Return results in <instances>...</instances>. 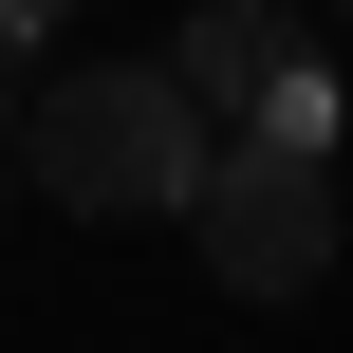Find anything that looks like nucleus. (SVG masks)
<instances>
[{
    "instance_id": "1",
    "label": "nucleus",
    "mask_w": 353,
    "mask_h": 353,
    "mask_svg": "<svg viewBox=\"0 0 353 353\" xmlns=\"http://www.w3.org/2000/svg\"><path fill=\"white\" fill-rule=\"evenodd\" d=\"M19 168L74 205V223H186L205 205V168H223V130L149 74V56H93V74H37V112H19Z\"/></svg>"
},
{
    "instance_id": "2",
    "label": "nucleus",
    "mask_w": 353,
    "mask_h": 353,
    "mask_svg": "<svg viewBox=\"0 0 353 353\" xmlns=\"http://www.w3.org/2000/svg\"><path fill=\"white\" fill-rule=\"evenodd\" d=\"M186 242H205V279H223V298H316V279H335V168H279V149H242V130H223V168H205Z\"/></svg>"
},
{
    "instance_id": "4",
    "label": "nucleus",
    "mask_w": 353,
    "mask_h": 353,
    "mask_svg": "<svg viewBox=\"0 0 353 353\" xmlns=\"http://www.w3.org/2000/svg\"><path fill=\"white\" fill-rule=\"evenodd\" d=\"M19 56H37V0H0V74H19Z\"/></svg>"
},
{
    "instance_id": "3",
    "label": "nucleus",
    "mask_w": 353,
    "mask_h": 353,
    "mask_svg": "<svg viewBox=\"0 0 353 353\" xmlns=\"http://www.w3.org/2000/svg\"><path fill=\"white\" fill-rule=\"evenodd\" d=\"M298 56H316V37H279L261 0H205V19H186V56H168V93H186V112H242V130H261V93H279Z\"/></svg>"
}]
</instances>
